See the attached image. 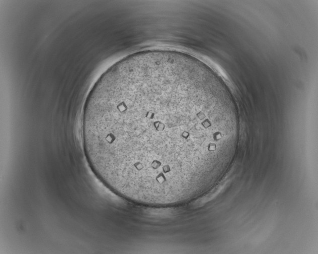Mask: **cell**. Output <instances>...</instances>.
<instances>
[{
    "instance_id": "1",
    "label": "cell",
    "mask_w": 318,
    "mask_h": 254,
    "mask_svg": "<svg viewBox=\"0 0 318 254\" xmlns=\"http://www.w3.org/2000/svg\"><path fill=\"white\" fill-rule=\"evenodd\" d=\"M224 94L182 60L120 63L95 84L82 118L85 154L108 188L138 198L186 194L218 166L232 132Z\"/></svg>"
}]
</instances>
